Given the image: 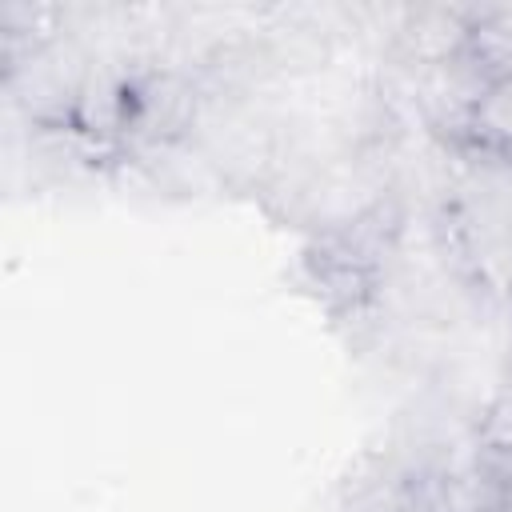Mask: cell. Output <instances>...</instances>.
<instances>
[{
	"label": "cell",
	"mask_w": 512,
	"mask_h": 512,
	"mask_svg": "<svg viewBox=\"0 0 512 512\" xmlns=\"http://www.w3.org/2000/svg\"><path fill=\"white\" fill-rule=\"evenodd\" d=\"M88 72L92 52L64 28L32 52L4 56V96L28 128H72Z\"/></svg>",
	"instance_id": "cell-1"
},
{
	"label": "cell",
	"mask_w": 512,
	"mask_h": 512,
	"mask_svg": "<svg viewBox=\"0 0 512 512\" xmlns=\"http://www.w3.org/2000/svg\"><path fill=\"white\" fill-rule=\"evenodd\" d=\"M472 36V4H404L388 56L404 72H432L464 52Z\"/></svg>",
	"instance_id": "cell-2"
},
{
	"label": "cell",
	"mask_w": 512,
	"mask_h": 512,
	"mask_svg": "<svg viewBox=\"0 0 512 512\" xmlns=\"http://www.w3.org/2000/svg\"><path fill=\"white\" fill-rule=\"evenodd\" d=\"M464 152L512 156V76L496 80L476 100V108L468 116V144H464Z\"/></svg>",
	"instance_id": "cell-3"
},
{
	"label": "cell",
	"mask_w": 512,
	"mask_h": 512,
	"mask_svg": "<svg viewBox=\"0 0 512 512\" xmlns=\"http://www.w3.org/2000/svg\"><path fill=\"white\" fill-rule=\"evenodd\" d=\"M476 452L512 456V384H504L476 420Z\"/></svg>",
	"instance_id": "cell-4"
},
{
	"label": "cell",
	"mask_w": 512,
	"mask_h": 512,
	"mask_svg": "<svg viewBox=\"0 0 512 512\" xmlns=\"http://www.w3.org/2000/svg\"><path fill=\"white\" fill-rule=\"evenodd\" d=\"M384 512H436V504H432V496H428L424 480H408V484H404V492H400Z\"/></svg>",
	"instance_id": "cell-5"
},
{
	"label": "cell",
	"mask_w": 512,
	"mask_h": 512,
	"mask_svg": "<svg viewBox=\"0 0 512 512\" xmlns=\"http://www.w3.org/2000/svg\"><path fill=\"white\" fill-rule=\"evenodd\" d=\"M488 460H492L496 476L504 480V488H508V496H512V456H488Z\"/></svg>",
	"instance_id": "cell-6"
},
{
	"label": "cell",
	"mask_w": 512,
	"mask_h": 512,
	"mask_svg": "<svg viewBox=\"0 0 512 512\" xmlns=\"http://www.w3.org/2000/svg\"><path fill=\"white\" fill-rule=\"evenodd\" d=\"M472 512H512V500H500V504H488V508H472Z\"/></svg>",
	"instance_id": "cell-7"
}]
</instances>
